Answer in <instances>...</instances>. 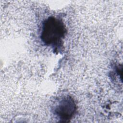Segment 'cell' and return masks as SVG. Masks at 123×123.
I'll return each mask as SVG.
<instances>
[{"label": "cell", "instance_id": "6da1fadb", "mask_svg": "<svg viewBox=\"0 0 123 123\" xmlns=\"http://www.w3.org/2000/svg\"><path fill=\"white\" fill-rule=\"evenodd\" d=\"M65 32V27L62 20L49 17L43 22L41 39L47 45H54L64 37Z\"/></svg>", "mask_w": 123, "mask_h": 123}, {"label": "cell", "instance_id": "7a4b0ae2", "mask_svg": "<svg viewBox=\"0 0 123 123\" xmlns=\"http://www.w3.org/2000/svg\"><path fill=\"white\" fill-rule=\"evenodd\" d=\"M76 109V104L73 98L66 96L58 102L55 106L54 112L61 122H66L72 118Z\"/></svg>", "mask_w": 123, "mask_h": 123}]
</instances>
